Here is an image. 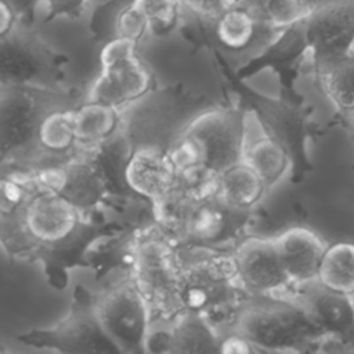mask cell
<instances>
[{"mask_svg":"<svg viewBox=\"0 0 354 354\" xmlns=\"http://www.w3.org/2000/svg\"><path fill=\"white\" fill-rule=\"evenodd\" d=\"M1 239L10 249L54 248L72 241L86 216L37 171H12L1 181Z\"/></svg>","mask_w":354,"mask_h":354,"instance_id":"obj_1","label":"cell"},{"mask_svg":"<svg viewBox=\"0 0 354 354\" xmlns=\"http://www.w3.org/2000/svg\"><path fill=\"white\" fill-rule=\"evenodd\" d=\"M234 332L257 353L318 351L324 337L307 311L288 296H248L221 332Z\"/></svg>","mask_w":354,"mask_h":354,"instance_id":"obj_2","label":"cell"},{"mask_svg":"<svg viewBox=\"0 0 354 354\" xmlns=\"http://www.w3.org/2000/svg\"><path fill=\"white\" fill-rule=\"evenodd\" d=\"M245 144V116L234 108H216L192 119L170 152L180 177L212 181L243 159Z\"/></svg>","mask_w":354,"mask_h":354,"instance_id":"obj_3","label":"cell"},{"mask_svg":"<svg viewBox=\"0 0 354 354\" xmlns=\"http://www.w3.org/2000/svg\"><path fill=\"white\" fill-rule=\"evenodd\" d=\"M180 267L184 310L203 315L221 335L238 306L249 296L239 281L232 254L188 248L180 250Z\"/></svg>","mask_w":354,"mask_h":354,"instance_id":"obj_4","label":"cell"},{"mask_svg":"<svg viewBox=\"0 0 354 354\" xmlns=\"http://www.w3.org/2000/svg\"><path fill=\"white\" fill-rule=\"evenodd\" d=\"M129 271L151 308L152 321L167 322L184 311L180 249L162 228H145L133 238Z\"/></svg>","mask_w":354,"mask_h":354,"instance_id":"obj_5","label":"cell"},{"mask_svg":"<svg viewBox=\"0 0 354 354\" xmlns=\"http://www.w3.org/2000/svg\"><path fill=\"white\" fill-rule=\"evenodd\" d=\"M93 307L104 333L119 353L145 351L152 313L129 268L93 296Z\"/></svg>","mask_w":354,"mask_h":354,"instance_id":"obj_6","label":"cell"},{"mask_svg":"<svg viewBox=\"0 0 354 354\" xmlns=\"http://www.w3.org/2000/svg\"><path fill=\"white\" fill-rule=\"evenodd\" d=\"M101 71L91 83L87 100L124 108L144 97L152 83L151 73L137 54V44L115 37L100 54Z\"/></svg>","mask_w":354,"mask_h":354,"instance_id":"obj_7","label":"cell"},{"mask_svg":"<svg viewBox=\"0 0 354 354\" xmlns=\"http://www.w3.org/2000/svg\"><path fill=\"white\" fill-rule=\"evenodd\" d=\"M25 344L59 353H119L104 333L93 307V296L79 289L69 313L46 329L19 336Z\"/></svg>","mask_w":354,"mask_h":354,"instance_id":"obj_8","label":"cell"},{"mask_svg":"<svg viewBox=\"0 0 354 354\" xmlns=\"http://www.w3.org/2000/svg\"><path fill=\"white\" fill-rule=\"evenodd\" d=\"M296 300L324 335L318 351H354V297L322 285L318 279L292 286Z\"/></svg>","mask_w":354,"mask_h":354,"instance_id":"obj_9","label":"cell"},{"mask_svg":"<svg viewBox=\"0 0 354 354\" xmlns=\"http://www.w3.org/2000/svg\"><path fill=\"white\" fill-rule=\"evenodd\" d=\"M300 25L311 68L335 59L354 46V0H319Z\"/></svg>","mask_w":354,"mask_h":354,"instance_id":"obj_10","label":"cell"},{"mask_svg":"<svg viewBox=\"0 0 354 354\" xmlns=\"http://www.w3.org/2000/svg\"><path fill=\"white\" fill-rule=\"evenodd\" d=\"M50 87L1 83V152L3 159L22 148L36 144L43 116L54 109Z\"/></svg>","mask_w":354,"mask_h":354,"instance_id":"obj_11","label":"cell"},{"mask_svg":"<svg viewBox=\"0 0 354 354\" xmlns=\"http://www.w3.org/2000/svg\"><path fill=\"white\" fill-rule=\"evenodd\" d=\"M249 296H288L292 283L281 264L274 238L245 236L231 252Z\"/></svg>","mask_w":354,"mask_h":354,"instance_id":"obj_12","label":"cell"},{"mask_svg":"<svg viewBox=\"0 0 354 354\" xmlns=\"http://www.w3.org/2000/svg\"><path fill=\"white\" fill-rule=\"evenodd\" d=\"M1 46V83L44 86L57 76V54L39 37L14 28L0 36Z\"/></svg>","mask_w":354,"mask_h":354,"instance_id":"obj_13","label":"cell"},{"mask_svg":"<svg viewBox=\"0 0 354 354\" xmlns=\"http://www.w3.org/2000/svg\"><path fill=\"white\" fill-rule=\"evenodd\" d=\"M123 176L133 192L151 202L155 217L165 209L180 180L171 152L155 145L137 148L129 156Z\"/></svg>","mask_w":354,"mask_h":354,"instance_id":"obj_14","label":"cell"},{"mask_svg":"<svg viewBox=\"0 0 354 354\" xmlns=\"http://www.w3.org/2000/svg\"><path fill=\"white\" fill-rule=\"evenodd\" d=\"M39 177L69 199L84 216L105 196L106 178L93 158L79 156L36 170Z\"/></svg>","mask_w":354,"mask_h":354,"instance_id":"obj_15","label":"cell"},{"mask_svg":"<svg viewBox=\"0 0 354 354\" xmlns=\"http://www.w3.org/2000/svg\"><path fill=\"white\" fill-rule=\"evenodd\" d=\"M167 329L148 335L145 351L155 353H218L221 335L203 315L189 310L167 321Z\"/></svg>","mask_w":354,"mask_h":354,"instance_id":"obj_16","label":"cell"},{"mask_svg":"<svg viewBox=\"0 0 354 354\" xmlns=\"http://www.w3.org/2000/svg\"><path fill=\"white\" fill-rule=\"evenodd\" d=\"M272 238L281 264L293 286L317 279L329 245L319 234L311 228L295 225Z\"/></svg>","mask_w":354,"mask_h":354,"instance_id":"obj_17","label":"cell"},{"mask_svg":"<svg viewBox=\"0 0 354 354\" xmlns=\"http://www.w3.org/2000/svg\"><path fill=\"white\" fill-rule=\"evenodd\" d=\"M216 41L228 51H243L259 40L272 46L286 30L261 24L245 6L228 8L209 19Z\"/></svg>","mask_w":354,"mask_h":354,"instance_id":"obj_18","label":"cell"},{"mask_svg":"<svg viewBox=\"0 0 354 354\" xmlns=\"http://www.w3.org/2000/svg\"><path fill=\"white\" fill-rule=\"evenodd\" d=\"M268 191L264 180L243 159L217 176L216 194L230 206L253 212Z\"/></svg>","mask_w":354,"mask_h":354,"instance_id":"obj_19","label":"cell"},{"mask_svg":"<svg viewBox=\"0 0 354 354\" xmlns=\"http://www.w3.org/2000/svg\"><path fill=\"white\" fill-rule=\"evenodd\" d=\"M315 79L332 102V105L347 115L354 111V50L311 68Z\"/></svg>","mask_w":354,"mask_h":354,"instance_id":"obj_20","label":"cell"},{"mask_svg":"<svg viewBox=\"0 0 354 354\" xmlns=\"http://www.w3.org/2000/svg\"><path fill=\"white\" fill-rule=\"evenodd\" d=\"M243 160L264 180L268 189L285 177L290 166L286 144L267 133L245 144Z\"/></svg>","mask_w":354,"mask_h":354,"instance_id":"obj_21","label":"cell"},{"mask_svg":"<svg viewBox=\"0 0 354 354\" xmlns=\"http://www.w3.org/2000/svg\"><path fill=\"white\" fill-rule=\"evenodd\" d=\"M120 111L112 105L86 100L75 108V129L77 145L93 148L105 142L118 129Z\"/></svg>","mask_w":354,"mask_h":354,"instance_id":"obj_22","label":"cell"},{"mask_svg":"<svg viewBox=\"0 0 354 354\" xmlns=\"http://www.w3.org/2000/svg\"><path fill=\"white\" fill-rule=\"evenodd\" d=\"M317 279L333 290L354 297V242L339 241L329 243Z\"/></svg>","mask_w":354,"mask_h":354,"instance_id":"obj_23","label":"cell"},{"mask_svg":"<svg viewBox=\"0 0 354 354\" xmlns=\"http://www.w3.org/2000/svg\"><path fill=\"white\" fill-rule=\"evenodd\" d=\"M36 144L55 155H65L77 147L75 129V108H54L48 111L37 129Z\"/></svg>","mask_w":354,"mask_h":354,"instance_id":"obj_24","label":"cell"},{"mask_svg":"<svg viewBox=\"0 0 354 354\" xmlns=\"http://www.w3.org/2000/svg\"><path fill=\"white\" fill-rule=\"evenodd\" d=\"M243 6L264 25L285 30L306 18L311 0H245Z\"/></svg>","mask_w":354,"mask_h":354,"instance_id":"obj_25","label":"cell"},{"mask_svg":"<svg viewBox=\"0 0 354 354\" xmlns=\"http://www.w3.org/2000/svg\"><path fill=\"white\" fill-rule=\"evenodd\" d=\"M145 14L151 33L167 35L177 28L185 6L181 0H133Z\"/></svg>","mask_w":354,"mask_h":354,"instance_id":"obj_26","label":"cell"},{"mask_svg":"<svg viewBox=\"0 0 354 354\" xmlns=\"http://www.w3.org/2000/svg\"><path fill=\"white\" fill-rule=\"evenodd\" d=\"M115 32L118 37L138 44L148 33H151V26L142 10L131 1L116 15Z\"/></svg>","mask_w":354,"mask_h":354,"instance_id":"obj_27","label":"cell"},{"mask_svg":"<svg viewBox=\"0 0 354 354\" xmlns=\"http://www.w3.org/2000/svg\"><path fill=\"white\" fill-rule=\"evenodd\" d=\"M90 0H43L46 19L71 18L76 19L86 11Z\"/></svg>","mask_w":354,"mask_h":354,"instance_id":"obj_28","label":"cell"},{"mask_svg":"<svg viewBox=\"0 0 354 354\" xmlns=\"http://www.w3.org/2000/svg\"><path fill=\"white\" fill-rule=\"evenodd\" d=\"M187 10L202 19H212L217 14L238 6H243L245 0H181Z\"/></svg>","mask_w":354,"mask_h":354,"instance_id":"obj_29","label":"cell"},{"mask_svg":"<svg viewBox=\"0 0 354 354\" xmlns=\"http://www.w3.org/2000/svg\"><path fill=\"white\" fill-rule=\"evenodd\" d=\"M218 353L248 354V353H257V351L253 347V344L250 342H248L243 336L234 333V332H227L221 336Z\"/></svg>","mask_w":354,"mask_h":354,"instance_id":"obj_30","label":"cell"},{"mask_svg":"<svg viewBox=\"0 0 354 354\" xmlns=\"http://www.w3.org/2000/svg\"><path fill=\"white\" fill-rule=\"evenodd\" d=\"M21 19L14 8L4 0H0V36L7 35L19 25Z\"/></svg>","mask_w":354,"mask_h":354,"instance_id":"obj_31","label":"cell"},{"mask_svg":"<svg viewBox=\"0 0 354 354\" xmlns=\"http://www.w3.org/2000/svg\"><path fill=\"white\" fill-rule=\"evenodd\" d=\"M7 1L14 11L18 14L19 19H32L40 6H43V0H4Z\"/></svg>","mask_w":354,"mask_h":354,"instance_id":"obj_32","label":"cell"},{"mask_svg":"<svg viewBox=\"0 0 354 354\" xmlns=\"http://www.w3.org/2000/svg\"><path fill=\"white\" fill-rule=\"evenodd\" d=\"M344 118H346V120L348 123V130H350V133H351V136L354 138V111L347 113V115H344Z\"/></svg>","mask_w":354,"mask_h":354,"instance_id":"obj_33","label":"cell"},{"mask_svg":"<svg viewBox=\"0 0 354 354\" xmlns=\"http://www.w3.org/2000/svg\"><path fill=\"white\" fill-rule=\"evenodd\" d=\"M353 50H354V46H353Z\"/></svg>","mask_w":354,"mask_h":354,"instance_id":"obj_34","label":"cell"}]
</instances>
